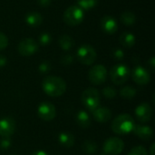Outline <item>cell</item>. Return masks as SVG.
I'll return each instance as SVG.
<instances>
[{"label":"cell","instance_id":"8992f818","mask_svg":"<svg viewBox=\"0 0 155 155\" xmlns=\"http://www.w3.org/2000/svg\"><path fill=\"white\" fill-rule=\"evenodd\" d=\"M76 56L81 64L85 65H91L95 62L97 54L95 49L92 45L85 44L78 48Z\"/></svg>","mask_w":155,"mask_h":155},{"label":"cell","instance_id":"ba28073f","mask_svg":"<svg viewBox=\"0 0 155 155\" xmlns=\"http://www.w3.org/2000/svg\"><path fill=\"white\" fill-rule=\"evenodd\" d=\"M124 148L123 140L117 137H111L107 139L104 143V153L106 155L120 154Z\"/></svg>","mask_w":155,"mask_h":155},{"label":"cell","instance_id":"cb8c5ba5","mask_svg":"<svg viewBox=\"0 0 155 155\" xmlns=\"http://www.w3.org/2000/svg\"><path fill=\"white\" fill-rule=\"evenodd\" d=\"M136 94H137L136 89L132 86H125V87L122 88L120 91V95L123 98L127 99V100H131V99L134 98Z\"/></svg>","mask_w":155,"mask_h":155},{"label":"cell","instance_id":"74e56055","mask_svg":"<svg viewBox=\"0 0 155 155\" xmlns=\"http://www.w3.org/2000/svg\"><path fill=\"white\" fill-rule=\"evenodd\" d=\"M154 147L155 144L153 143L152 146H151V148H150V155H154Z\"/></svg>","mask_w":155,"mask_h":155},{"label":"cell","instance_id":"277c9868","mask_svg":"<svg viewBox=\"0 0 155 155\" xmlns=\"http://www.w3.org/2000/svg\"><path fill=\"white\" fill-rule=\"evenodd\" d=\"M84 17V10H82L77 5L69 6L64 13V22L70 26H75L80 25L83 22Z\"/></svg>","mask_w":155,"mask_h":155},{"label":"cell","instance_id":"4fadbf2b","mask_svg":"<svg viewBox=\"0 0 155 155\" xmlns=\"http://www.w3.org/2000/svg\"><path fill=\"white\" fill-rule=\"evenodd\" d=\"M132 77L137 84L141 85H145L151 81V75L149 72L143 66H136L132 73Z\"/></svg>","mask_w":155,"mask_h":155},{"label":"cell","instance_id":"4dcf8cb0","mask_svg":"<svg viewBox=\"0 0 155 155\" xmlns=\"http://www.w3.org/2000/svg\"><path fill=\"white\" fill-rule=\"evenodd\" d=\"M74 62V57L72 54H64L61 58V63L64 65H70Z\"/></svg>","mask_w":155,"mask_h":155},{"label":"cell","instance_id":"603a6c76","mask_svg":"<svg viewBox=\"0 0 155 155\" xmlns=\"http://www.w3.org/2000/svg\"><path fill=\"white\" fill-rule=\"evenodd\" d=\"M82 149L86 154H94L96 153V151L98 149V145L94 141L86 140L84 142V143L82 145Z\"/></svg>","mask_w":155,"mask_h":155},{"label":"cell","instance_id":"d4e9b609","mask_svg":"<svg viewBox=\"0 0 155 155\" xmlns=\"http://www.w3.org/2000/svg\"><path fill=\"white\" fill-rule=\"evenodd\" d=\"M76 3L82 10H90L96 6L98 0H76Z\"/></svg>","mask_w":155,"mask_h":155},{"label":"cell","instance_id":"d6986e66","mask_svg":"<svg viewBox=\"0 0 155 155\" xmlns=\"http://www.w3.org/2000/svg\"><path fill=\"white\" fill-rule=\"evenodd\" d=\"M119 42L123 46L126 48H131L135 44V36L134 34L130 32H124L120 35Z\"/></svg>","mask_w":155,"mask_h":155},{"label":"cell","instance_id":"5b68a950","mask_svg":"<svg viewBox=\"0 0 155 155\" xmlns=\"http://www.w3.org/2000/svg\"><path fill=\"white\" fill-rule=\"evenodd\" d=\"M82 102L83 104L92 112L100 105V93L95 88H87L82 94Z\"/></svg>","mask_w":155,"mask_h":155},{"label":"cell","instance_id":"484cf974","mask_svg":"<svg viewBox=\"0 0 155 155\" xmlns=\"http://www.w3.org/2000/svg\"><path fill=\"white\" fill-rule=\"evenodd\" d=\"M103 94L107 99H114L117 95V92H116V90L114 88L107 86V87L103 89Z\"/></svg>","mask_w":155,"mask_h":155},{"label":"cell","instance_id":"52a82bcc","mask_svg":"<svg viewBox=\"0 0 155 155\" xmlns=\"http://www.w3.org/2000/svg\"><path fill=\"white\" fill-rule=\"evenodd\" d=\"M89 81L94 85L103 84L107 78V70L102 64H96L93 66L88 73Z\"/></svg>","mask_w":155,"mask_h":155},{"label":"cell","instance_id":"4316f807","mask_svg":"<svg viewBox=\"0 0 155 155\" xmlns=\"http://www.w3.org/2000/svg\"><path fill=\"white\" fill-rule=\"evenodd\" d=\"M38 41H39V44L41 45H48L51 41H52V37H51V35L48 34V33H42L38 38Z\"/></svg>","mask_w":155,"mask_h":155},{"label":"cell","instance_id":"1f68e13d","mask_svg":"<svg viewBox=\"0 0 155 155\" xmlns=\"http://www.w3.org/2000/svg\"><path fill=\"white\" fill-rule=\"evenodd\" d=\"M113 56L115 58V59H118V60H122L124 56V52L120 49V48H116L113 51Z\"/></svg>","mask_w":155,"mask_h":155},{"label":"cell","instance_id":"7a4b0ae2","mask_svg":"<svg viewBox=\"0 0 155 155\" xmlns=\"http://www.w3.org/2000/svg\"><path fill=\"white\" fill-rule=\"evenodd\" d=\"M135 127V123L134 118L128 114H123L118 115L113 120L111 128L113 132L116 134L124 135L134 132Z\"/></svg>","mask_w":155,"mask_h":155},{"label":"cell","instance_id":"d6a6232c","mask_svg":"<svg viewBox=\"0 0 155 155\" xmlns=\"http://www.w3.org/2000/svg\"><path fill=\"white\" fill-rule=\"evenodd\" d=\"M11 145V140L9 138H3L0 141V148L2 149H7Z\"/></svg>","mask_w":155,"mask_h":155},{"label":"cell","instance_id":"7402d4cb","mask_svg":"<svg viewBox=\"0 0 155 155\" xmlns=\"http://www.w3.org/2000/svg\"><path fill=\"white\" fill-rule=\"evenodd\" d=\"M136 21L135 15L130 11L124 12L121 15V22L125 25H133Z\"/></svg>","mask_w":155,"mask_h":155},{"label":"cell","instance_id":"e0dca14e","mask_svg":"<svg viewBox=\"0 0 155 155\" xmlns=\"http://www.w3.org/2000/svg\"><path fill=\"white\" fill-rule=\"evenodd\" d=\"M25 21L27 25L35 28V27L39 26L43 23V16L38 12L33 11V12H29L25 15Z\"/></svg>","mask_w":155,"mask_h":155},{"label":"cell","instance_id":"9a60e30c","mask_svg":"<svg viewBox=\"0 0 155 155\" xmlns=\"http://www.w3.org/2000/svg\"><path fill=\"white\" fill-rule=\"evenodd\" d=\"M92 114L94 119L99 123H107L112 118V112L110 109L106 107L98 106L96 109L92 111Z\"/></svg>","mask_w":155,"mask_h":155},{"label":"cell","instance_id":"e575fe53","mask_svg":"<svg viewBox=\"0 0 155 155\" xmlns=\"http://www.w3.org/2000/svg\"><path fill=\"white\" fill-rule=\"evenodd\" d=\"M6 62H7L6 57L3 54H0V67L5 66L6 64Z\"/></svg>","mask_w":155,"mask_h":155},{"label":"cell","instance_id":"3957f363","mask_svg":"<svg viewBox=\"0 0 155 155\" xmlns=\"http://www.w3.org/2000/svg\"><path fill=\"white\" fill-rule=\"evenodd\" d=\"M130 75H131L130 68L124 64H115L110 70L111 80L114 84L117 85L124 84L129 79Z\"/></svg>","mask_w":155,"mask_h":155},{"label":"cell","instance_id":"836d02e7","mask_svg":"<svg viewBox=\"0 0 155 155\" xmlns=\"http://www.w3.org/2000/svg\"><path fill=\"white\" fill-rule=\"evenodd\" d=\"M52 0H37V4L41 7H48L51 4Z\"/></svg>","mask_w":155,"mask_h":155},{"label":"cell","instance_id":"f1b7e54d","mask_svg":"<svg viewBox=\"0 0 155 155\" xmlns=\"http://www.w3.org/2000/svg\"><path fill=\"white\" fill-rule=\"evenodd\" d=\"M7 45H8V38H7V36L4 33L0 32V51L5 49Z\"/></svg>","mask_w":155,"mask_h":155},{"label":"cell","instance_id":"ac0fdd59","mask_svg":"<svg viewBox=\"0 0 155 155\" xmlns=\"http://www.w3.org/2000/svg\"><path fill=\"white\" fill-rule=\"evenodd\" d=\"M59 143L64 148H71L74 144V136L71 133L63 132L58 135Z\"/></svg>","mask_w":155,"mask_h":155},{"label":"cell","instance_id":"f546056e","mask_svg":"<svg viewBox=\"0 0 155 155\" xmlns=\"http://www.w3.org/2000/svg\"><path fill=\"white\" fill-rule=\"evenodd\" d=\"M39 71L43 74H45V73H48L50 70H51V64L49 62L47 61H44L43 63L40 64L39 67H38Z\"/></svg>","mask_w":155,"mask_h":155},{"label":"cell","instance_id":"ffe728a7","mask_svg":"<svg viewBox=\"0 0 155 155\" xmlns=\"http://www.w3.org/2000/svg\"><path fill=\"white\" fill-rule=\"evenodd\" d=\"M76 122L78 125L82 128H88L91 125V118L87 112L81 110L76 114Z\"/></svg>","mask_w":155,"mask_h":155},{"label":"cell","instance_id":"5bb4252c","mask_svg":"<svg viewBox=\"0 0 155 155\" xmlns=\"http://www.w3.org/2000/svg\"><path fill=\"white\" fill-rule=\"evenodd\" d=\"M101 28L105 34L114 35L118 30V23L114 17L105 15L101 19Z\"/></svg>","mask_w":155,"mask_h":155},{"label":"cell","instance_id":"8fae6325","mask_svg":"<svg viewBox=\"0 0 155 155\" xmlns=\"http://www.w3.org/2000/svg\"><path fill=\"white\" fill-rule=\"evenodd\" d=\"M15 131V123L11 117H4L0 119V136L9 138Z\"/></svg>","mask_w":155,"mask_h":155},{"label":"cell","instance_id":"2e32d148","mask_svg":"<svg viewBox=\"0 0 155 155\" xmlns=\"http://www.w3.org/2000/svg\"><path fill=\"white\" fill-rule=\"evenodd\" d=\"M134 133L136 136L143 141H149L153 136V131L150 126L147 125H135Z\"/></svg>","mask_w":155,"mask_h":155},{"label":"cell","instance_id":"44dd1931","mask_svg":"<svg viewBox=\"0 0 155 155\" xmlns=\"http://www.w3.org/2000/svg\"><path fill=\"white\" fill-rule=\"evenodd\" d=\"M58 43H59V46H60L63 50H64V51H69V50H71V49L74 47V39H73L70 35H62V36L59 38V40H58Z\"/></svg>","mask_w":155,"mask_h":155},{"label":"cell","instance_id":"30bf717a","mask_svg":"<svg viewBox=\"0 0 155 155\" xmlns=\"http://www.w3.org/2000/svg\"><path fill=\"white\" fill-rule=\"evenodd\" d=\"M37 114L39 118L42 119L43 121H46V122L52 121L54 119L56 114L55 107L53 104L49 102H43L38 106Z\"/></svg>","mask_w":155,"mask_h":155},{"label":"cell","instance_id":"9c48e42d","mask_svg":"<svg viewBox=\"0 0 155 155\" xmlns=\"http://www.w3.org/2000/svg\"><path fill=\"white\" fill-rule=\"evenodd\" d=\"M38 43L32 38H25L21 40L17 45L18 53L23 56H31L38 50Z\"/></svg>","mask_w":155,"mask_h":155},{"label":"cell","instance_id":"d590c367","mask_svg":"<svg viewBox=\"0 0 155 155\" xmlns=\"http://www.w3.org/2000/svg\"><path fill=\"white\" fill-rule=\"evenodd\" d=\"M148 64H150V66H151V68L152 69H153L154 68V65H155V60H154V57H152L149 61H148Z\"/></svg>","mask_w":155,"mask_h":155},{"label":"cell","instance_id":"8d00e7d4","mask_svg":"<svg viewBox=\"0 0 155 155\" xmlns=\"http://www.w3.org/2000/svg\"><path fill=\"white\" fill-rule=\"evenodd\" d=\"M31 155H48L45 152H44V151H36V152H35V153H33Z\"/></svg>","mask_w":155,"mask_h":155},{"label":"cell","instance_id":"7c38bea8","mask_svg":"<svg viewBox=\"0 0 155 155\" xmlns=\"http://www.w3.org/2000/svg\"><path fill=\"white\" fill-rule=\"evenodd\" d=\"M135 117L141 123H147L153 117V108L150 104L143 103L135 109Z\"/></svg>","mask_w":155,"mask_h":155},{"label":"cell","instance_id":"6da1fadb","mask_svg":"<svg viewBox=\"0 0 155 155\" xmlns=\"http://www.w3.org/2000/svg\"><path fill=\"white\" fill-rule=\"evenodd\" d=\"M42 88L45 94L52 97H58L63 95L66 91L65 81L54 75L46 76L42 83Z\"/></svg>","mask_w":155,"mask_h":155},{"label":"cell","instance_id":"83f0119b","mask_svg":"<svg viewBox=\"0 0 155 155\" xmlns=\"http://www.w3.org/2000/svg\"><path fill=\"white\" fill-rule=\"evenodd\" d=\"M128 155H148V153L146 151V149L143 146H136L134 147L130 152Z\"/></svg>","mask_w":155,"mask_h":155}]
</instances>
